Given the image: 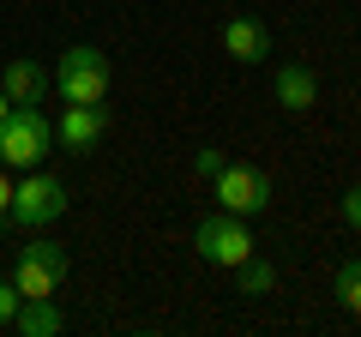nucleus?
Wrapping results in <instances>:
<instances>
[{"instance_id":"nucleus-5","label":"nucleus","mask_w":361,"mask_h":337,"mask_svg":"<svg viewBox=\"0 0 361 337\" xmlns=\"http://www.w3.org/2000/svg\"><path fill=\"white\" fill-rule=\"evenodd\" d=\"M211 193H217V211H235V217H259L271 205V175L253 163H223L211 175Z\"/></svg>"},{"instance_id":"nucleus-7","label":"nucleus","mask_w":361,"mask_h":337,"mask_svg":"<svg viewBox=\"0 0 361 337\" xmlns=\"http://www.w3.org/2000/svg\"><path fill=\"white\" fill-rule=\"evenodd\" d=\"M103 133H109V115H103V103H66V115H61V127H54V145H66V151H97L103 145Z\"/></svg>"},{"instance_id":"nucleus-1","label":"nucleus","mask_w":361,"mask_h":337,"mask_svg":"<svg viewBox=\"0 0 361 337\" xmlns=\"http://www.w3.org/2000/svg\"><path fill=\"white\" fill-rule=\"evenodd\" d=\"M49 151H54V121L37 103H13V115L0 121V163L37 168Z\"/></svg>"},{"instance_id":"nucleus-8","label":"nucleus","mask_w":361,"mask_h":337,"mask_svg":"<svg viewBox=\"0 0 361 337\" xmlns=\"http://www.w3.org/2000/svg\"><path fill=\"white\" fill-rule=\"evenodd\" d=\"M271 97H277V109H289V115H307V109L319 103V78H313V66H301V61L277 66V78H271Z\"/></svg>"},{"instance_id":"nucleus-4","label":"nucleus","mask_w":361,"mask_h":337,"mask_svg":"<svg viewBox=\"0 0 361 337\" xmlns=\"http://www.w3.org/2000/svg\"><path fill=\"white\" fill-rule=\"evenodd\" d=\"M66 247H54V241H25L18 247V259H13V289L25 301H37V295H54V289H61V277H66Z\"/></svg>"},{"instance_id":"nucleus-2","label":"nucleus","mask_w":361,"mask_h":337,"mask_svg":"<svg viewBox=\"0 0 361 337\" xmlns=\"http://www.w3.org/2000/svg\"><path fill=\"white\" fill-rule=\"evenodd\" d=\"M193 247H199V259H205V265L235 271L241 259H253V229H247V217H235V211H211V217H199Z\"/></svg>"},{"instance_id":"nucleus-6","label":"nucleus","mask_w":361,"mask_h":337,"mask_svg":"<svg viewBox=\"0 0 361 337\" xmlns=\"http://www.w3.org/2000/svg\"><path fill=\"white\" fill-rule=\"evenodd\" d=\"M54 85H61V103H103L109 97V61L90 49V42H78V49L61 54Z\"/></svg>"},{"instance_id":"nucleus-9","label":"nucleus","mask_w":361,"mask_h":337,"mask_svg":"<svg viewBox=\"0 0 361 337\" xmlns=\"http://www.w3.org/2000/svg\"><path fill=\"white\" fill-rule=\"evenodd\" d=\"M223 54H229V61H241V66H259V61L271 54V30L259 25L253 13L229 18V25H223Z\"/></svg>"},{"instance_id":"nucleus-16","label":"nucleus","mask_w":361,"mask_h":337,"mask_svg":"<svg viewBox=\"0 0 361 337\" xmlns=\"http://www.w3.org/2000/svg\"><path fill=\"white\" fill-rule=\"evenodd\" d=\"M337 211H343V223H349V229L361 235V187H349V193H343V205H337Z\"/></svg>"},{"instance_id":"nucleus-12","label":"nucleus","mask_w":361,"mask_h":337,"mask_svg":"<svg viewBox=\"0 0 361 337\" xmlns=\"http://www.w3.org/2000/svg\"><path fill=\"white\" fill-rule=\"evenodd\" d=\"M235 271H241V295H271V289H277V271H271L259 253H253V259H241Z\"/></svg>"},{"instance_id":"nucleus-13","label":"nucleus","mask_w":361,"mask_h":337,"mask_svg":"<svg viewBox=\"0 0 361 337\" xmlns=\"http://www.w3.org/2000/svg\"><path fill=\"white\" fill-rule=\"evenodd\" d=\"M337 301H343V313L361 319V259H349L343 271H337Z\"/></svg>"},{"instance_id":"nucleus-18","label":"nucleus","mask_w":361,"mask_h":337,"mask_svg":"<svg viewBox=\"0 0 361 337\" xmlns=\"http://www.w3.org/2000/svg\"><path fill=\"white\" fill-rule=\"evenodd\" d=\"M6 115H13V97H6V91H0V121H6Z\"/></svg>"},{"instance_id":"nucleus-3","label":"nucleus","mask_w":361,"mask_h":337,"mask_svg":"<svg viewBox=\"0 0 361 337\" xmlns=\"http://www.w3.org/2000/svg\"><path fill=\"white\" fill-rule=\"evenodd\" d=\"M61 211H66L61 175H49V168H25V181L13 187V211H6V217H13L18 229H49Z\"/></svg>"},{"instance_id":"nucleus-11","label":"nucleus","mask_w":361,"mask_h":337,"mask_svg":"<svg viewBox=\"0 0 361 337\" xmlns=\"http://www.w3.org/2000/svg\"><path fill=\"white\" fill-rule=\"evenodd\" d=\"M18 337H54L61 331V307L54 295H37V301H18V319H13Z\"/></svg>"},{"instance_id":"nucleus-14","label":"nucleus","mask_w":361,"mask_h":337,"mask_svg":"<svg viewBox=\"0 0 361 337\" xmlns=\"http://www.w3.org/2000/svg\"><path fill=\"white\" fill-rule=\"evenodd\" d=\"M18 289H13V277H0V331H13V319H18Z\"/></svg>"},{"instance_id":"nucleus-10","label":"nucleus","mask_w":361,"mask_h":337,"mask_svg":"<svg viewBox=\"0 0 361 337\" xmlns=\"http://www.w3.org/2000/svg\"><path fill=\"white\" fill-rule=\"evenodd\" d=\"M0 91L13 97V103H37V97L49 91V73H42V61H30V54L6 61V73H0Z\"/></svg>"},{"instance_id":"nucleus-15","label":"nucleus","mask_w":361,"mask_h":337,"mask_svg":"<svg viewBox=\"0 0 361 337\" xmlns=\"http://www.w3.org/2000/svg\"><path fill=\"white\" fill-rule=\"evenodd\" d=\"M223 163H229V157H223L217 145H205V151H193V175H199V181H211V175H217Z\"/></svg>"},{"instance_id":"nucleus-17","label":"nucleus","mask_w":361,"mask_h":337,"mask_svg":"<svg viewBox=\"0 0 361 337\" xmlns=\"http://www.w3.org/2000/svg\"><path fill=\"white\" fill-rule=\"evenodd\" d=\"M6 211H13V181L0 175V223H6Z\"/></svg>"}]
</instances>
